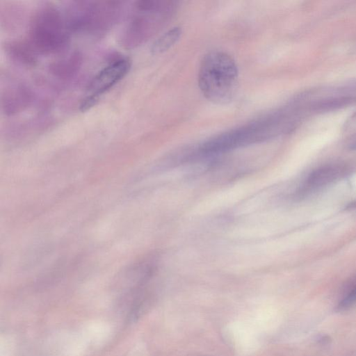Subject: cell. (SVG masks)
Here are the masks:
<instances>
[{"mask_svg":"<svg viewBox=\"0 0 356 356\" xmlns=\"http://www.w3.org/2000/svg\"><path fill=\"white\" fill-rule=\"evenodd\" d=\"M197 79L205 98L216 104H226L232 100L237 90V65L225 52H209L200 63Z\"/></svg>","mask_w":356,"mask_h":356,"instance_id":"cell-1","label":"cell"},{"mask_svg":"<svg viewBox=\"0 0 356 356\" xmlns=\"http://www.w3.org/2000/svg\"><path fill=\"white\" fill-rule=\"evenodd\" d=\"M68 29L66 20L57 10L42 8L35 13L31 23V43L42 53L59 52L67 44Z\"/></svg>","mask_w":356,"mask_h":356,"instance_id":"cell-2","label":"cell"},{"mask_svg":"<svg viewBox=\"0 0 356 356\" xmlns=\"http://www.w3.org/2000/svg\"><path fill=\"white\" fill-rule=\"evenodd\" d=\"M162 1H138L122 33V42L127 48L134 47L145 40L161 22L160 15L164 8Z\"/></svg>","mask_w":356,"mask_h":356,"instance_id":"cell-3","label":"cell"},{"mask_svg":"<svg viewBox=\"0 0 356 356\" xmlns=\"http://www.w3.org/2000/svg\"><path fill=\"white\" fill-rule=\"evenodd\" d=\"M68 19L69 29L99 31L113 22L118 2H78Z\"/></svg>","mask_w":356,"mask_h":356,"instance_id":"cell-4","label":"cell"},{"mask_svg":"<svg viewBox=\"0 0 356 356\" xmlns=\"http://www.w3.org/2000/svg\"><path fill=\"white\" fill-rule=\"evenodd\" d=\"M131 62L128 58H118L100 70L92 79L88 88V97L97 102L99 97L118 83L128 73Z\"/></svg>","mask_w":356,"mask_h":356,"instance_id":"cell-5","label":"cell"},{"mask_svg":"<svg viewBox=\"0 0 356 356\" xmlns=\"http://www.w3.org/2000/svg\"><path fill=\"white\" fill-rule=\"evenodd\" d=\"M341 170L336 166H325L314 171L307 180V186L316 188L325 186L335 180L340 175Z\"/></svg>","mask_w":356,"mask_h":356,"instance_id":"cell-6","label":"cell"},{"mask_svg":"<svg viewBox=\"0 0 356 356\" xmlns=\"http://www.w3.org/2000/svg\"><path fill=\"white\" fill-rule=\"evenodd\" d=\"M181 33V29L178 26L166 31L153 43L151 47L152 54H159L169 49L179 40Z\"/></svg>","mask_w":356,"mask_h":356,"instance_id":"cell-7","label":"cell"},{"mask_svg":"<svg viewBox=\"0 0 356 356\" xmlns=\"http://www.w3.org/2000/svg\"><path fill=\"white\" fill-rule=\"evenodd\" d=\"M355 305H356V286L341 299L337 305V309L347 310Z\"/></svg>","mask_w":356,"mask_h":356,"instance_id":"cell-8","label":"cell"},{"mask_svg":"<svg viewBox=\"0 0 356 356\" xmlns=\"http://www.w3.org/2000/svg\"><path fill=\"white\" fill-rule=\"evenodd\" d=\"M350 148L352 149H356V141L354 142L350 146Z\"/></svg>","mask_w":356,"mask_h":356,"instance_id":"cell-9","label":"cell"}]
</instances>
